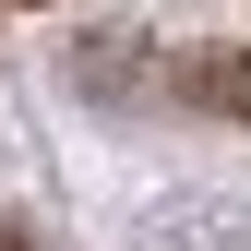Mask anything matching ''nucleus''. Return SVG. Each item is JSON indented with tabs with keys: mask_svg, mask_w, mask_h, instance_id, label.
Returning a JSON list of instances; mask_svg holds the SVG:
<instances>
[{
	"mask_svg": "<svg viewBox=\"0 0 251 251\" xmlns=\"http://www.w3.org/2000/svg\"><path fill=\"white\" fill-rule=\"evenodd\" d=\"M155 84L179 108H203V120H251V48H168Z\"/></svg>",
	"mask_w": 251,
	"mask_h": 251,
	"instance_id": "obj_1",
	"label": "nucleus"
},
{
	"mask_svg": "<svg viewBox=\"0 0 251 251\" xmlns=\"http://www.w3.org/2000/svg\"><path fill=\"white\" fill-rule=\"evenodd\" d=\"M0 251H36V227H12V215H0Z\"/></svg>",
	"mask_w": 251,
	"mask_h": 251,
	"instance_id": "obj_2",
	"label": "nucleus"
}]
</instances>
